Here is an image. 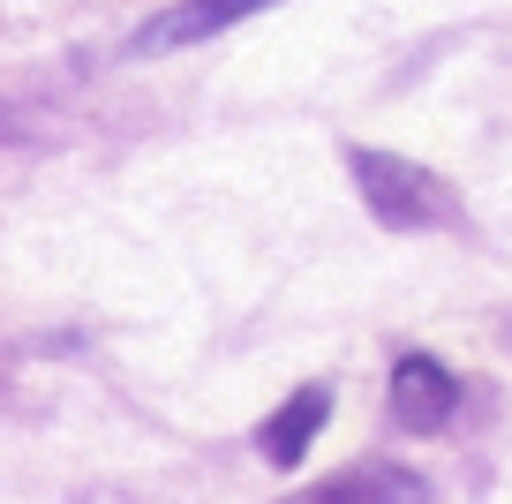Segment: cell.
Segmentation results:
<instances>
[{
    "mask_svg": "<svg viewBox=\"0 0 512 504\" xmlns=\"http://www.w3.org/2000/svg\"><path fill=\"white\" fill-rule=\"evenodd\" d=\"M256 8H272V0H181L174 16L144 23L136 53H174V46H196V38H219V31H234L241 16H256Z\"/></svg>",
    "mask_w": 512,
    "mask_h": 504,
    "instance_id": "3957f363",
    "label": "cell"
},
{
    "mask_svg": "<svg viewBox=\"0 0 512 504\" xmlns=\"http://www.w3.org/2000/svg\"><path fill=\"white\" fill-rule=\"evenodd\" d=\"M294 504H422V482L400 474V467H347V474L317 482L309 497H294Z\"/></svg>",
    "mask_w": 512,
    "mask_h": 504,
    "instance_id": "5b68a950",
    "label": "cell"
},
{
    "mask_svg": "<svg viewBox=\"0 0 512 504\" xmlns=\"http://www.w3.org/2000/svg\"><path fill=\"white\" fill-rule=\"evenodd\" d=\"M452 407H460V377H452L445 362H430V354H407V362L392 369V414H400L407 429L452 422Z\"/></svg>",
    "mask_w": 512,
    "mask_h": 504,
    "instance_id": "7a4b0ae2",
    "label": "cell"
},
{
    "mask_svg": "<svg viewBox=\"0 0 512 504\" xmlns=\"http://www.w3.org/2000/svg\"><path fill=\"white\" fill-rule=\"evenodd\" d=\"M354 181H362L369 211H377L384 226H445L452 219V196L445 181L430 174V166H415V158H392V151H347Z\"/></svg>",
    "mask_w": 512,
    "mask_h": 504,
    "instance_id": "6da1fadb",
    "label": "cell"
},
{
    "mask_svg": "<svg viewBox=\"0 0 512 504\" xmlns=\"http://www.w3.org/2000/svg\"><path fill=\"white\" fill-rule=\"evenodd\" d=\"M324 414H332V392H324V384H309L302 399H287V407H279L272 422L256 429V452L272 459V467H294V459L309 452V437L324 429Z\"/></svg>",
    "mask_w": 512,
    "mask_h": 504,
    "instance_id": "277c9868",
    "label": "cell"
}]
</instances>
